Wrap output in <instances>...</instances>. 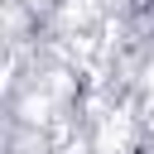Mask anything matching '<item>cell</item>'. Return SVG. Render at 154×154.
I'll return each mask as SVG.
<instances>
[{
    "label": "cell",
    "instance_id": "7a4b0ae2",
    "mask_svg": "<svg viewBox=\"0 0 154 154\" xmlns=\"http://www.w3.org/2000/svg\"><path fill=\"white\" fill-rule=\"evenodd\" d=\"M144 87H154V58H149V67H144Z\"/></svg>",
    "mask_w": 154,
    "mask_h": 154
},
{
    "label": "cell",
    "instance_id": "6da1fadb",
    "mask_svg": "<svg viewBox=\"0 0 154 154\" xmlns=\"http://www.w3.org/2000/svg\"><path fill=\"white\" fill-rule=\"evenodd\" d=\"M130 135H135V120L120 116V111H111V116H101L91 149H96V154H130Z\"/></svg>",
    "mask_w": 154,
    "mask_h": 154
}]
</instances>
